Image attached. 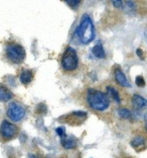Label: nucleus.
Here are the masks:
<instances>
[{
    "instance_id": "obj_1",
    "label": "nucleus",
    "mask_w": 147,
    "mask_h": 158,
    "mask_svg": "<svg viewBox=\"0 0 147 158\" xmlns=\"http://www.w3.org/2000/svg\"><path fill=\"white\" fill-rule=\"evenodd\" d=\"M75 35L79 42L82 44H88L93 41L95 37V28L91 18L87 14H84L81 19L78 27L75 31Z\"/></svg>"
},
{
    "instance_id": "obj_2",
    "label": "nucleus",
    "mask_w": 147,
    "mask_h": 158,
    "mask_svg": "<svg viewBox=\"0 0 147 158\" xmlns=\"http://www.w3.org/2000/svg\"><path fill=\"white\" fill-rule=\"evenodd\" d=\"M87 102L89 107L97 111H104L110 106V99L107 94L95 89H88Z\"/></svg>"
},
{
    "instance_id": "obj_3",
    "label": "nucleus",
    "mask_w": 147,
    "mask_h": 158,
    "mask_svg": "<svg viewBox=\"0 0 147 158\" xmlns=\"http://www.w3.org/2000/svg\"><path fill=\"white\" fill-rule=\"evenodd\" d=\"M25 56H26L25 50L22 45L15 43L7 44L5 49V56L10 63L19 64L23 63Z\"/></svg>"
},
{
    "instance_id": "obj_4",
    "label": "nucleus",
    "mask_w": 147,
    "mask_h": 158,
    "mask_svg": "<svg viewBox=\"0 0 147 158\" xmlns=\"http://www.w3.org/2000/svg\"><path fill=\"white\" fill-rule=\"evenodd\" d=\"M62 67L65 71H73L76 70L79 64L78 55L72 47H68L65 50L62 57Z\"/></svg>"
},
{
    "instance_id": "obj_5",
    "label": "nucleus",
    "mask_w": 147,
    "mask_h": 158,
    "mask_svg": "<svg viewBox=\"0 0 147 158\" xmlns=\"http://www.w3.org/2000/svg\"><path fill=\"white\" fill-rule=\"evenodd\" d=\"M18 134V128L7 120H4L0 125V140L3 143L14 139Z\"/></svg>"
},
{
    "instance_id": "obj_6",
    "label": "nucleus",
    "mask_w": 147,
    "mask_h": 158,
    "mask_svg": "<svg viewBox=\"0 0 147 158\" xmlns=\"http://www.w3.org/2000/svg\"><path fill=\"white\" fill-rule=\"evenodd\" d=\"M7 116L11 121H21L25 116V110L17 102H10L7 109Z\"/></svg>"
},
{
    "instance_id": "obj_7",
    "label": "nucleus",
    "mask_w": 147,
    "mask_h": 158,
    "mask_svg": "<svg viewBox=\"0 0 147 158\" xmlns=\"http://www.w3.org/2000/svg\"><path fill=\"white\" fill-rule=\"evenodd\" d=\"M132 104L135 110H143L147 107V100L140 95L134 94L132 98Z\"/></svg>"
},
{
    "instance_id": "obj_8",
    "label": "nucleus",
    "mask_w": 147,
    "mask_h": 158,
    "mask_svg": "<svg viewBox=\"0 0 147 158\" xmlns=\"http://www.w3.org/2000/svg\"><path fill=\"white\" fill-rule=\"evenodd\" d=\"M114 78L116 80V82L120 84V86L127 87V88L131 87V84L128 82V80L126 78L125 75L124 74V72L122 71V70L120 68H117L114 70Z\"/></svg>"
},
{
    "instance_id": "obj_9",
    "label": "nucleus",
    "mask_w": 147,
    "mask_h": 158,
    "mask_svg": "<svg viewBox=\"0 0 147 158\" xmlns=\"http://www.w3.org/2000/svg\"><path fill=\"white\" fill-rule=\"evenodd\" d=\"M20 82L24 85H28L33 80V72L30 70H25L20 75Z\"/></svg>"
},
{
    "instance_id": "obj_10",
    "label": "nucleus",
    "mask_w": 147,
    "mask_h": 158,
    "mask_svg": "<svg viewBox=\"0 0 147 158\" xmlns=\"http://www.w3.org/2000/svg\"><path fill=\"white\" fill-rule=\"evenodd\" d=\"M92 54L99 59H103L106 57V53L101 44H97L93 47Z\"/></svg>"
},
{
    "instance_id": "obj_11",
    "label": "nucleus",
    "mask_w": 147,
    "mask_h": 158,
    "mask_svg": "<svg viewBox=\"0 0 147 158\" xmlns=\"http://www.w3.org/2000/svg\"><path fill=\"white\" fill-rule=\"evenodd\" d=\"M12 98V93L4 85L0 84V102H6Z\"/></svg>"
},
{
    "instance_id": "obj_12",
    "label": "nucleus",
    "mask_w": 147,
    "mask_h": 158,
    "mask_svg": "<svg viewBox=\"0 0 147 158\" xmlns=\"http://www.w3.org/2000/svg\"><path fill=\"white\" fill-rule=\"evenodd\" d=\"M106 90H107V93L110 95L112 98L114 100L115 102L120 103V94H119V91L113 86H107L106 87Z\"/></svg>"
},
{
    "instance_id": "obj_13",
    "label": "nucleus",
    "mask_w": 147,
    "mask_h": 158,
    "mask_svg": "<svg viewBox=\"0 0 147 158\" xmlns=\"http://www.w3.org/2000/svg\"><path fill=\"white\" fill-rule=\"evenodd\" d=\"M62 145L65 149H72L76 147V143L73 140L69 139L67 136L62 139Z\"/></svg>"
},
{
    "instance_id": "obj_14",
    "label": "nucleus",
    "mask_w": 147,
    "mask_h": 158,
    "mask_svg": "<svg viewBox=\"0 0 147 158\" xmlns=\"http://www.w3.org/2000/svg\"><path fill=\"white\" fill-rule=\"evenodd\" d=\"M145 140L143 138L142 136H137L135 137L134 139L132 140L131 142V145L135 148V149H138V148H140L145 145Z\"/></svg>"
},
{
    "instance_id": "obj_15",
    "label": "nucleus",
    "mask_w": 147,
    "mask_h": 158,
    "mask_svg": "<svg viewBox=\"0 0 147 158\" xmlns=\"http://www.w3.org/2000/svg\"><path fill=\"white\" fill-rule=\"evenodd\" d=\"M118 114L123 119H130L132 117V112L130 111L128 109H125V108L119 109L118 110Z\"/></svg>"
},
{
    "instance_id": "obj_16",
    "label": "nucleus",
    "mask_w": 147,
    "mask_h": 158,
    "mask_svg": "<svg viewBox=\"0 0 147 158\" xmlns=\"http://www.w3.org/2000/svg\"><path fill=\"white\" fill-rule=\"evenodd\" d=\"M62 1H64L67 5L70 6L71 8H73V9L77 8L81 4V0H62Z\"/></svg>"
},
{
    "instance_id": "obj_17",
    "label": "nucleus",
    "mask_w": 147,
    "mask_h": 158,
    "mask_svg": "<svg viewBox=\"0 0 147 158\" xmlns=\"http://www.w3.org/2000/svg\"><path fill=\"white\" fill-rule=\"evenodd\" d=\"M135 84H137L138 87H145V81L142 76H138L135 80Z\"/></svg>"
},
{
    "instance_id": "obj_18",
    "label": "nucleus",
    "mask_w": 147,
    "mask_h": 158,
    "mask_svg": "<svg viewBox=\"0 0 147 158\" xmlns=\"http://www.w3.org/2000/svg\"><path fill=\"white\" fill-rule=\"evenodd\" d=\"M55 131H56V133L58 134V135L60 136L61 138L62 139V138H65L67 135H66V130H65L64 127H58L56 130H55Z\"/></svg>"
},
{
    "instance_id": "obj_19",
    "label": "nucleus",
    "mask_w": 147,
    "mask_h": 158,
    "mask_svg": "<svg viewBox=\"0 0 147 158\" xmlns=\"http://www.w3.org/2000/svg\"><path fill=\"white\" fill-rule=\"evenodd\" d=\"M112 4L116 9H123V2L122 0H111Z\"/></svg>"
},
{
    "instance_id": "obj_20",
    "label": "nucleus",
    "mask_w": 147,
    "mask_h": 158,
    "mask_svg": "<svg viewBox=\"0 0 147 158\" xmlns=\"http://www.w3.org/2000/svg\"><path fill=\"white\" fill-rule=\"evenodd\" d=\"M136 53H137V55H138V56L139 57V58H140V59L144 60L145 56H144V52H143V51L141 50V49H138V50H137V51H136Z\"/></svg>"
},
{
    "instance_id": "obj_21",
    "label": "nucleus",
    "mask_w": 147,
    "mask_h": 158,
    "mask_svg": "<svg viewBox=\"0 0 147 158\" xmlns=\"http://www.w3.org/2000/svg\"><path fill=\"white\" fill-rule=\"evenodd\" d=\"M144 120H145V130L147 131V112L145 113V115Z\"/></svg>"
},
{
    "instance_id": "obj_22",
    "label": "nucleus",
    "mask_w": 147,
    "mask_h": 158,
    "mask_svg": "<svg viewBox=\"0 0 147 158\" xmlns=\"http://www.w3.org/2000/svg\"><path fill=\"white\" fill-rule=\"evenodd\" d=\"M145 41L147 42V30L145 31Z\"/></svg>"
}]
</instances>
